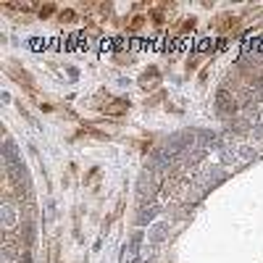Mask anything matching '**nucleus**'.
Wrapping results in <instances>:
<instances>
[{
	"label": "nucleus",
	"mask_w": 263,
	"mask_h": 263,
	"mask_svg": "<svg viewBox=\"0 0 263 263\" xmlns=\"http://www.w3.org/2000/svg\"><path fill=\"white\" fill-rule=\"evenodd\" d=\"M3 69H5V74H8L11 79H14L16 85L21 87L24 92H27L29 98L37 103V108H40L45 100L40 98V92H37V82H35V76H32V74L27 71V69H24L21 63H18V61H5V63H3Z\"/></svg>",
	"instance_id": "nucleus-2"
},
{
	"label": "nucleus",
	"mask_w": 263,
	"mask_h": 263,
	"mask_svg": "<svg viewBox=\"0 0 263 263\" xmlns=\"http://www.w3.org/2000/svg\"><path fill=\"white\" fill-rule=\"evenodd\" d=\"M113 61H116L119 66H132V63H134V55H132V53H116V55H113Z\"/></svg>",
	"instance_id": "nucleus-12"
},
{
	"label": "nucleus",
	"mask_w": 263,
	"mask_h": 263,
	"mask_svg": "<svg viewBox=\"0 0 263 263\" xmlns=\"http://www.w3.org/2000/svg\"><path fill=\"white\" fill-rule=\"evenodd\" d=\"M147 21H150L153 27H163L169 18H166V11L161 8V5H153V8L147 11Z\"/></svg>",
	"instance_id": "nucleus-9"
},
{
	"label": "nucleus",
	"mask_w": 263,
	"mask_h": 263,
	"mask_svg": "<svg viewBox=\"0 0 263 263\" xmlns=\"http://www.w3.org/2000/svg\"><path fill=\"white\" fill-rule=\"evenodd\" d=\"M58 5L55 3H40V8H37V18L40 21H48V18H53V16H58Z\"/></svg>",
	"instance_id": "nucleus-10"
},
{
	"label": "nucleus",
	"mask_w": 263,
	"mask_h": 263,
	"mask_svg": "<svg viewBox=\"0 0 263 263\" xmlns=\"http://www.w3.org/2000/svg\"><path fill=\"white\" fill-rule=\"evenodd\" d=\"M82 137H92V140H100V142H108V140H113V134L105 132V129H98L95 124H82L79 129L74 132L71 140H82Z\"/></svg>",
	"instance_id": "nucleus-5"
},
{
	"label": "nucleus",
	"mask_w": 263,
	"mask_h": 263,
	"mask_svg": "<svg viewBox=\"0 0 263 263\" xmlns=\"http://www.w3.org/2000/svg\"><path fill=\"white\" fill-rule=\"evenodd\" d=\"M195 27H197V18L195 16H187V18H179V21H174L171 24V37H187L190 32H195Z\"/></svg>",
	"instance_id": "nucleus-6"
},
{
	"label": "nucleus",
	"mask_w": 263,
	"mask_h": 263,
	"mask_svg": "<svg viewBox=\"0 0 263 263\" xmlns=\"http://www.w3.org/2000/svg\"><path fill=\"white\" fill-rule=\"evenodd\" d=\"M58 113H63L66 119H74V121L79 119V116H76V111H71V108H66V105H61V108H58Z\"/></svg>",
	"instance_id": "nucleus-17"
},
{
	"label": "nucleus",
	"mask_w": 263,
	"mask_h": 263,
	"mask_svg": "<svg viewBox=\"0 0 263 263\" xmlns=\"http://www.w3.org/2000/svg\"><path fill=\"white\" fill-rule=\"evenodd\" d=\"M129 105H132L129 98H116V95L105 92V89H100V92L92 98V108L100 111L103 116L111 119V121H119L126 111H129Z\"/></svg>",
	"instance_id": "nucleus-1"
},
{
	"label": "nucleus",
	"mask_w": 263,
	"mask_h": 263,
	"mask_svg": "<svg viewBox=\"0 0 263 263\" xmlns=\"http://www.w3.org/2000/svg\"><path fill=\"white\" fill-rule=\"evenodd\" d=\"M16 108H18V113H21V116H24V119H27V121H29V124H32V126H35V124H37V121H35V116H32V113L27 111V105H24V103H21V100H16Z\"/></svg>",
	"instance_id": "nucleus-13"
},
{
	"label": "nucleus",
	"mask_w": 263,
	"mask_h": 263,
	"mask_svg": "<svg viewBox=\"0 0 263 263\" xmlns=\"http://www.w3.org/2000/svg\"><path fill=\"white\" fill-rule=\"evenodd\" d=\"M163 100H166V92H163V89H158V92H153L150 98H145L142 105H145V111H147V108H156L158 103H163Z\"/></svg>",
	"instance_id": "nucleus-11"
},
{
	"label": "nucleus",
	"mask_w": 263,
	"mask_h": 263,
	"mask_svg": "<svg viewBox=\"0 0 263 263\" xmlns=\"http://www.w3.org/2000/svg\"><path fill=\"white\" fill-rule=\"evenodd\" d=\"M98 176H100V169L95 166V169H89L85 174V184H95V182H98Z\"/></svg>",
	"instance_id": "nucleus-14"
},
{
	"label": "nucleus",
	"mask_w": 263,
	"mask_h": 263,
	"mask_svg": "<svg viewBox=\"0 0 263 263\" xmlns=\"http://www.w3.org/2000/svg\"><path fill=\"white\" fill-rule=\"evenodd\" d=\"M55 18H58V24H61V27H71V24L82 21V18H79V11H76V8H61Z\"/></svg>",
	"instance_id": "nucleus-8"
},
{
	"label": "nucleus",
	"mask_w": 263,
	"mask_h": 263,
	"mask_svg": "<svg viewBox=\"0 0 263 263\" xmlns=\"http://www.w3.org/2000/svg\"><path fill=\"white\" fill-rule=\"evenodd\" d=\"M137 85L145 89V92H158L161 89V71H158V66H147L142 74H140Z\"/></svg>",
	"instance_id": "nucleus-4"
},
{
	"label": "nucleus",
	"mask_w": 263,
	"mask_h": 263,
	"mask_svg": "<svg viewBox=\"0 0 263 263\" xmlns=\"http://www.w3.org/2000/svg\"><path fill=\"white\" fill-rule=\"evenodd\" d=\"M137 145H140V153H147V150H150V145H153V134H147V137H142Z\"/></svg>",
	"instance_id": "nucleus-16"
},
{
	"label": "nucleus",
	"mask_w": 263,
	"mask_h": 263,
	"mask_svg": "<svg viewBox=\"0 0 263 263\" xmlns=\"http://www.w3.org/2000/svg\"><path fill=\"white\" fill-rule=\"evenodd\" d=\"M210 29L213 32H219L221 37H237L242 32V18L240 16H232V14H221V16H216L213 21H210Z\"/></svg>",
	"instance_id": "nucleus-3"
},
{
	"label": "nucleus",
	"mask_w": 263,
	"mask_h": 263,
	"mask_svg": "<svg viewBox=\"0 0 263 263\" xmlns=\"http://www.w3.org/2000/svg\"><path fill=\"white\" fill-rule=\"evenodd\" d=\"M197 63H200V58H197V55H192V58H187V63H184V71H187V74L197 71Z\"/></svg>",
	"instance_id": "nucleus-15"
},
{
	"label": "nucleus",
	"mask_w": 263,
	"mask_h": 263,
	"mask_svg": "<svg viewBox=\"0 0 263 263\" xmlns=\"http://www.w3.org/2000/svg\"><path fill=\"white\" fill-rule=\"evenodd\" d=\"M145 24H147V16L134 14V16H129V18H124V27H121V29H124L126 35H137V32L145 27Z\"/></svg>",
	"instance_id": "nucleus-7"
}]
</instances>
